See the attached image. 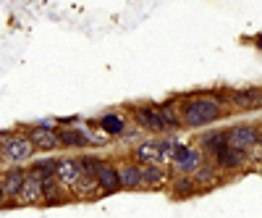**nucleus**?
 <instances>
[{
    "label": "nucleus",
    "instance_id": "obj_1",
    "mask_svg": "<svg viewBox=\"0 0 262 218\" xmlns=\"http://www.w3.org/2000/svg\"><path fill=\"white\" fill-rule=\"evenodd\" d=\"M179 100V116L181 126L189 132H200V129H212L221 118H228L231 111V100L228 90H200V92H189V95H176Z\"/></svg>",
    "mask_w": 262,
    "mask_h": 218
},
{
    "label": "nucleus",
    "instance_id": "obj_2",
    "mask_svg": "<svg viewBox=\"0 0 262 218\" xmlns=\"http://www.w3.org/2000/svg\"><path fill=\"white\" fill-rule=\"evenodd\" d=\"M128 121L134 124L137 129H142V132L152 134V137H168L170 134V126L160 111L158 103H139V105H128L126 111Z\"/></svg>",
    "mask_w": 262,
    "mask_h": 218
},
{
    "label": "nucleus",
    "instance_id": "obj_3",
    "mask_svg": "<svg viewBox=\"0 0 262 218\" xmlns=\"http://www.w3.org/2000/svg\"><path fill=\"white\" fill-rule=\"evenodd\" d=\"M0 152H3V161H8V163H13V166H24V163H32L34 161V155H37V150H34V145H32V140L27 137V132L24 129H13V134L0 145Z\"/></svg>",
    "mask_w": 262,
    "mask_h": 218
},
{
    "label": "nucleus",
    "instance_id": "obj_4",
    "mask_svg": "<svg viewBox=\"0 0 262 218\" xmlns=\"http://www.w3.org/2000/svg\"><path fill=\"white\" fill-rule=\"evenodd\" d=\"M205 161H207V155L202 152L200 145L184 142L176 152V158H173V163H170V171H173V176H194V173L205 166Z\"/></svg>",
    "mask_w": 262,
    "mask_h": 218
},
{
    "label": "nucleus",
    "instance_id": "obj_5",
    "mask_svg": "<svg viewBox=\"0 0 262 218\" xmlns=\"http://www.w3.org/2000/svg\"><path fill=\"white\" fill-rule=\"evenodd\" d=\"M228 132V145L244 155L254 158V152L259 150V124H233L226 126Z\"/></svg>",
    "mask_w": 262,
    "mask_h": 218
},
{
    "label": "nucleus",
    "instance_id": "obj_6",
    "mask_svg": "<svg viewBox=\"0 0 262 218\" xmlns=\"http://www.w3.org/2000/svg\"><path fill=\"white\" fill-rule=\"evenodd\" d=\"M217 171L223 173V176H231V173H236V171H244L249 163H252V158L249 155H244V152H238V150H233L231 145H226V147H221L215 152L212 158H207Z\"/></svg>",
    "mask_w": 262,
    "mask_h": 218
},
{
    "label": "nucleus",
    "instance_id": "obj_7",
    "mask_svg": "<svg viewBox=\"0 0 262 218\" xmlns=\"http://www.w3.org/2000/svg\"><path fill=\"white\" fill-rule=\"evenodd\" d=\"M95 179H97V184H100L102 197H111V194L123 192V189H121V179H118V166H116V161H111V158H100V155H97Z\"/></svg>",
    "mask_w": 262,
    "mask_h": 218
},
{
    "label": "nucleus",
    "instance_id": "obj_8",
    "mask_svg": "<svg viewBox=\"0 0 262 218\" xmlns=\"http://www.w3.org/2000/svg\"><path fill=\"white\" fill-rule=\"evenodd\" d=\"M84 176V166H81V155H60L55 163V182L66 189H74Z\"/></svg>",
    "mask_w": 262,
    "mask_h": 218
},
{
    "label": "nucleus",
    "instance_id": "obj_9",
    "mask_svg": "<svg viewBox=\"0 0 262 218\" xmlns=\"http://www.w3.org/2000/svg\"><path fill=\"white\" fill-rule=\"evenodd\" d=\"M228 100H231L233 113L262 111V87H238V90H228Z\"/></svg>",
    "mask_w": 262,
    "mask_h": 218
},
{
    "label": "nucleus",
    "instance_id": "obj_10",
    "mask_svg": "<svg viewBox=\"0 0 262 218\" xmlns=\"http://www.w3.org/2000/svg\"><path fill=\"white\" fill-rule=\"evenodd\" d=\"M118 166V179H121V189L123 192H139L144 189V166H139L131 158H121L116 161Z\"/></svg>",
    "mask_w": 262,
    "mask_h": 218
},
{
    "label": "nucleus",
    "instance_id": "obj_11",
    "mask_svg": "<svg viewBox=\"0 0 262 218\" xmlns=\"http://www.w3.org/2000/svg\"><path fill=\"white\" fill-rule=\"evenodd\" d=\"M86 124H90L92 129H100L105 137H121V134H126L131 121H128V116H123L118 111H107V113H102L92 121H86Z\"/></svg>",
    "mask_w": 262,
    "mask_h": 218
},
{
    "label": "nucleus",
    "instance_id": "obj_12",
    "mask_svg": "<svg viewBox=\"0 0 262 218\" xmlns=\"http://www.w3.org/2000/svg\"><path fill=\"white\" fill-rule=\"evenodd\" d=\"M131 161H137L139 166H163L160 158V137H147L139 145L131 147Z\"/></svg>",
    "mask_w": 262,
    "mask_h": 218
},
{
    "label": "nucleus",
    "instance_id": "obj_13",
    "mask_svg": "<svg viewBox=\"0 0 262 218\" xmlns=\"http://www.w3.org/2000/svg\"><path fill=\"white\" fill-rule=\"evenodd\" d=\"M58 140L63 150H86L95 147V137L81 126H60L58 129Z\"/></svg>",
    "mask_w": 262,
    "mask_h": 218
},
{
    "label": "nucleus",
    "instance_id": "obj_14",
    "mask_svg": "<svg viewBox=\"0 0 262 218\" xmlns=\"http://www.w3.org/2000/svg\"><path fill=\"white\" fill-rule=\"evenodd\" d=\"M27 184V166H11L3 171V187H6V197H8V208L18 205L21 189Z\"/></svg>",
    "mask_w": 262,
    "mask_h": 218
},
{
    "label": "nucleus",
    "instance_id": "obj_15",
    "mask_svg": "<svg viewBox=\"0 0 262 218\" xmlns=\"http://www.w3.org/2000/svg\"><path fill=\"white\" fill-rule=\"evenodd\" d=\"M27 137L32 140L34 150L37 152H53V150H60V140H58V132L53 129H42V126H24Z\"/></svg>",
    "mask_w": 262,
    "mask_h": 218
},
{
    "label": "nucleus",
    "instance_id": "obj_16",
    "mask_svg": "<svg viewBox=\"0 0 262 218\" xmlns=\"http://www.w3.org/2000/svg\"><path fill=\"white\" fill-rule=\"evenodd\" d=\"M42 179L32 176L27 171V184L21 189V197H18V205H27V208H34V205H45V192H42Z\"/></svg>",
    "mask_w": 262,
    "mask_h": 218
},
{
    "label": "nucleus",
    "instance_id": "obj_17",
    "mask_svg": "<svg viewBox=\"0 0 262 218\" xmlns=\"http://www.w3.org/2000/svg\"><path fill=\"white\" fill-rule=\"evenodd\" d=\"M168 194L173 200H189V197L202 194V187L194 182V176H173V182L168 187Z\"/></svg>",
    "mask_w": 262,
    "mask_h": 218
},
{
    "label": "nucleus",
    "instance_id": "obj_18",
    "mask_svg": "<svg viewBox=\"0 0 262 218\" xmlns=\"http://www.w3.org/2000/svg\"><path fill=\"white\" fill-rule=\"evenodd\" d=\"M173 171L165 166H144V189H168Z\"/></svg>",
    "mask_w": 262,
    "mask_h": 218
},
{
    "label": "nucleus",
    "instance_id": "obj_19",
    "mask_svg": "<svg viewBox=\"0 0 262 218\" xmlns=\"http://www.w3.org/2000/svg\"><path fill=\"white\" fill-rule=\"evenodd\" d=\"M228 145V132L226 129H207V132H202V137H200V147H202V152L207 158H212L221 147H226Z\"/></svg>",
    "mask_w": 262,
    "mask_h": 218
},
{
    "label": "nucleus",
    "instance_id": "obj_20",
    "mask_svg": "<svg viewBox=\"0 0 262 218\" xmlns=\"http://www.w3.org/2000/svg\"><path fill=\"white\" fill-rule=\"evenodd\" d=\"M42 192H45V208H55V205H63V203H71L74 200L71 192L66 189V187H60L55 179L42 184Z\"/></svg>",
    "mask_w": 262,
    "mask_h": 218
},
{
    "label": "nucleus",
    "instance_id": "obj_21",
    "mask_svg": "<svg viewBox=\"0 0 262 218\" xmlns=\"http://www.w3.org/2000/svg\"><path fill=\"white\" fill-rule=\"evenodd\" d=\"M226 176H223V173L221 171H217L210 161H205V166L200 168V171H196L194 173V182L196 184H200L202 187V192H207V189H212V187H217V184H221Z\"/></svg>",
    "mask_w": 262,
    "mask_h": 218
},
{
    "label": "nucleus",
    "instance_id": "obj_22",
    "mask_svg": "<svg viewBox=\"0 0 262 218\" xmlns=\"http://www.w3.org/2000/svg\"><path fill=\"white\" fill-rule=\"evenodd\" d=\"M55 163H58V158H37V161H32V166H27V171L42 182H50V179H55Z\"/></svg>",
    "mask_w": 262,
    "mask_h": 218
},
{
    "label": "nucleus",
    "instance_id": "obj_23",
    "mask_svg": "<svg viewBox=\"0 0 262 218\" xmlns=\"http://www.w3.org/2000/svg\"><path fill=\"white\" fill-rule=\"evenodd\" d=\"M181 145H184V142H181L179 137H173V134L160 137V158H163V166H165V168H170V163H173V158H176V152H179Z\"/></svg>",
    "mask_w": 262,
    "mask_h": 218
},
{
    "label": "nucleus",
    "instance_id": "obj_24",
    "mask_svg": "<svg viewBox=\"0 0 262 218\" xmlns=\"http://www.w3.org/2000/svg\"><path fill=\"white\" fill-rule=\"evenodd\" d=\"M0 208H8V197H6V187H3V173H0Z\"/></svg>",
    "mask_w": 262,
    "mask_h": 218
},
{
    "label": "nucleus",
    "instance_id": "obj_25",
    "mask_svg": "<svg viewBox=\"0 0 262 218\" xmlns=\"http://www.w3.org/2000/svg\"><path fill=\"white\" fill-rule=\"evenodd\" d=\"M252 45H254V48L262 53V34H254V37H252Z\"/></svg>",
    "mask_w": 262,
    "mask_h": 218
},
{
    "label": "nucleus",
    "instance_id": "obj_26",
    "mask_svg": "<svg viewBox=\"0 0 262 218\" xmlns=\"http://www.w3.org/2000/svg\"><path fill=\"white\" fill-rule=\"evenodd\" d=\"M259 150H262V124H259Z\"/></svg>",
    "mask_w": 262,
    "mask_h": 218
},
{
    "label": "nucleus",
    "instance_id": "obj_27",
    "mask_svg": "<svg viewBox=\"0 0 262 218\" xmlns=\"http://www.w3.org/2000/svg\"><path fill=\"white\" fill-rule=\"evenodd\" d=\"M0 161H3V152H0Z\"/></svg>",
    "mask_w": 262,
    "mask_h": 218
}]
</instances>
